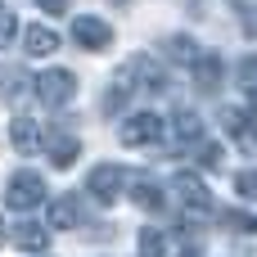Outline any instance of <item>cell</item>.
<instances>
[{
  "mask_svg": "<svg viewBox=\"0 0 257 257\" xmlns=\"http://www.w3.org/2000/svg\"><path fill=\"white\" fill-rule=\"evenodd\" d=\"M172 190H176V199H181V221H185V226H190V221H203V217L212 212V194H208V185H203L199 176L181 172V176L172 181Z\"/></svg>",
  "mask_w": 257,
  "mask_h": 257,
  "instance_id": "obj_1",
  "label": "cell"
},
{
  "mask_svg": "<svg viewBox=\"0 0 257 257\" xmlns=\"http://www.w3.org/2000/svg\"><path fill=\"white\" fill-rule=\"evenodd\" d=\"M36 99H41L45 108H68V104L77 99V77H72L68 68L41 72V77H36Z\"/></svg>",
  "mask_w": 257,
  "mask_h": 257,
  "instance_id": "obj_2",
  "label": "cell"
},
{
  "mask_svg": "<svg viewBox=\"0 0 257 257\" xmlns=\"http://www.w3.org/2000/svg\"><path fill=\"white\" fill-rule=\"evenodd\" d=\"M163 136H167V122H163L158 113H131V117L117 126V140L131 145V149H140V145H158Z\"/></svg>",
  "mask_w": 257,
  "mask_h": 257,
  "instance_id": "obj_3",
  "label": "cell"
},
{
  "mask_svg": "<svg viewBox=\"0 0 257 257\" xmlns=\"http://www.w3.org/2000/svg\"><path fill=\"white\" fill-rule=\"evenodd\" d=\"M5 199H9V208H14V212L36 208V203L45 199V181H41V172H14V176H9V190H5Z\"/></svg>",
  "mask_w": 257,
  "mask_h": 257,
  "instance_id": "obj_4",
  "label": "cell"
},
{
  "mask_svg": "<svg viewBox=\"0 0 257 257\" xmlns=\"http://www.w3.org/2000/svg\"><path fill=\"white\" fill-rule=\"evenodd\" d=\"M122 185H126V172H122L117 163H99V167L86 176V190H90L95 203H113V199L122 194Z\"/></svg>",
  "mask_w": 257,
  "mask_h": 257,
  "instance_id": "obj_5",
  "label": "cell"
},
{
  "mask_svg": "<svg viewBox=\"0 0 257 257\" xmlns=\"http://www.w3.org/2000/svg\"><path fill=\"white\" fill-rule=\"evenodd\" d=\"M72 41H77L81 50L99 54V50H108V45H113V27H108L104 18L86 14V18H72Z\"/></svg>",
  "mask_w": 257,
  "mask_h": 257,
  "instance_id": "obj_6",
  "label": "cell"
},
{
  "mask_svg": "<svg viewBox=\"0 0 257 257\" xmlns=\"http://www.w3.org/2000/svg\"><path fill=\"white\" fill-rule=\"evenodd\" d=\"M163 140H172V149H194V145L203 140V122H199V113H176Z\"/></svg>",
  "mask_w": 257,
  "mask_h": 257,
  "instance_id": "obj_7",
  "label": "cell"
},
{
  "mask_svg": "<svg viewBox=\"0 0 257 257\" xmlns=\"http://www.w3.org/2000/svg\"><path fill=\"white\" fill-rule=\"evenodd\" d=\"M45 149H50V167H72L77 163V154H81V140L77 136H68V131H54L50 140H45Z\"/></svg>",
  "mask_w": 257,
  "mask_h": 257,
  "instance_id": "obj_8",
  "label": "cell"
},
{
  "mask_svg": "<svg viewBox=\"0 0 257 257\" xmlns=\"http://www.w3.org/2000/svg\"><path fill=\"white\" fill-rule=\"evenodd\" d=\"M23 50H27L32 59H50V54L59 50V36H54L45 23H32V27L23 32Z\"/></svg>",
  "mask_w": 257,
  "mask_h": 257,
  "instance_id": "obj_9",
  "label": "cell"
},
{
  "mask_svg": "<svg viewBox=\"0 0 257 257\" xmlns=\"http://www.w3.org/2000/svg\"><path fill=\"white\" fill-rule=\"evenodd\" d=\"M14 244H18L23 253H45V248H50V226H41V221H18V226H14Z\"/></svg>",
  "mask_w": 257,
  "mask_h": 257,
  "instance_id": "obj_10",
  "label": "cell"
},
{
  "mask_svg": "<svg viewBox=\"0 0 257 257\" xmlns=\"http://www.w3.org/2000/svg\"><path fill=\"white\" fill-rule=\"evenodd\" d=\"M9 140H14V154H41V131L32 117H14L9 122Z\"/></svg>",
  "mask_w": 257,
  "mask_h": 257,
  "instance_id": "obj_11",
  "label": "cell"
},
{
  "mask_svg": "<svg viewBox=\"0 0 257 257\" xmlns=\"http://www.w3.org/2000/svg\"><path fill=\"white\" fill-rule=\"evenodd\" d=\"M126 185H131V199L140 203V208H149V212H158L163 208V185L154 181V176H126Z\"/></svg>",
  "mask_w": 257,
  "mask_h": 257,
  "instance_id": "obj_12",
  "label": "cell"
},
{
  "mask_svg": "<svg viewBox=\"0 0 257 257\" xmlns=\"http://www.w3.org/2000/svg\"><path fill=\"white\" fill-rule=\"evenodd\" d=\"M221 126L239 140V149H248V154H257V131L248 126V113H239V108H226L221 113Z\"/></svg>",
  "mask_w": 257,
  "mask_h": 257,
  "instance_id": "obj_13",
  "label": "cell"
},
{
  "mask_svg": "<svg viewBox=\"0 0 257 257\" xmlns=\"http://www.w3.org/2000/svg\"><path fill=\"white\" fill-rule=\"evenodd\" d=\"M190 68H194V86H199L203 95H212V90L221 86V59H217V54H208V59H194Z\"/></svg>",
  "mask_w": 257,
  "mask_h": 257,
  "instance_id": "obj_14",
  "label": "cell"
},
{
  "mask_svg": "<svg viewBox=\"0 0 257 257\" xmlns=\"http://www.w3.org/2000/svg\"><path fill=\"white\" fill-rule=\"evenodd\" d=\"M163 54H167V59H176V63H194V59H199V41H194V36H185V32H176V36H167V41H163Z\"/></svg>",
  "mask_w": 257,
  "mask_h": 257,
  "instance_id": "obj_15",
  "label": "cell"
},
{
  "mask_svg": "<svg viewBox=\"0 0 257 257\" xmlns=\"http://www.w3.org/2000/svg\"><path fill=\"white\" fill-rule=\"evenodd\" d=\"M50 230H72L77 226V199L72 194H63V199H54L50 203V221H45Z\"/></svg>",
  "mask_w": 257,
  "mask_h": 257,
  "instance_id": "obj_16",
  "label": "cell"
},
{
  "mask_svg": "<svg viewBox=\"0 0 257 257\" xmlns=\"http://www.w3.org/2000/svg\"><path fill=\"white\" fill-rule=\"evenodd\" d=\"M140 257H167V235L158 226H145L140 230Z\"/></svg>",
  "mask_w": 257,
  "mask_h": 257,
  "instance_id": "obj_17",
  "label": "cell"
},
{
  "mask_svg": "<svg viewBox=\"0 0 257 257\" xmlns=\"http://www.w3.org/2000/svg\"><path fill=\"white\" fill-rule=\"evenodd\" d=\"M0 90H5V99L14 104V99L27 95V77H23L18 68H0Z\"/></svg>",
  "mask_w": 257,
  "mask_h": 257,
  "instance_id": "obj_18",
  "label": "cell"
},
{
  "mask_svg": "<svg viewBox=\"0 0 257 257\" xmlns=\"http://www.w3.org/2000/svg\"><path fill=\"white\" fill-rule=\"evenodd\" d=\"M230 9H235L244 36H257V0H230Z\"/></svg>",
  "mask_w": 257,
  "mask_h": 257,
  "instance_id": "obj_19",
  "label": "cell"
},
{
  "mask_svg": "<svg viewBox=\"0 0 257 257\" xmlns=\"http://www.w3.org/2000/svg\"><path fill=\"white\" fill-rule=\"evenodd\" d=\"M235 77H239V90H244V95L253 99V95H257V54H248V59H239Z\"/></svg>",
  "mask_w": 257,
  "mask_h": 257,
  "instance_id": "obj_20",
  "label": "cell"
},
{
  "mask_svg": "<svg viewBox=\"0 0 257 257\" xmlns=\"http://www.w3.org/2000/svg\"><path fill=\"white\" fill-rule=\"evenodd\" d=\"M14 36H18V18H14V9H9V5H0V50H9V45H14Z\"/></svg>",
  "mask_w": 257,
  "mask_h": 257,
  "instance_id": "obj_21",
  "label": "cell"
},
{
  "mask_svg": "<svg viewBox=\"0 0 257 257\" xmlns=\"http://www.w3.org/2000/svg\"><path fill=\"white\" fill-rule=\"evenodd\" d=\"M235 190H239V199H257V172H239Z\"/></svg>",
  "mask_w": 257,
  "mask_h": 257,
  "instance_id": "obj_22",
  "label": "cell"
},
{
  "mask_svg": "<svg viewBox=\"0 0 257 257\" xmlns=\"http://www.w3.org/2000/svg\"><path fill=\"white\" fill-rule=\"evenodd\" d=\"M199 163H203V167H221V149H217V145H203V140H199Z\"/></svg>",
  "mask_w": 257,
  "mask_h": 257,
  "instance_id": "obj_23",
  "label": "cell"
},
{
  "mask_svg": "<svg viewBox=\"0 0 257 257\" xmlns=\"http://www.w3.org/2000/svg\"><path fill=\"white\" fill-rule=\"evenodd\" d=\"M226 226H230V230H257V221L244 217V212H226Z\"/></svg>",
  "mask_w": 257,
  "mask_h": 257,
  "instance_id": "obj_24",
  "label": "cell"
},
{
  "mask_svg": "<svg viewBox=\"0 0 257 257\" xmlns=\"http://www.w3.org/2000/svg\"><path fill=\"white\" fill-rule=\"evenodd\" d=\"M36 5H41V9H45L50 18H59V14H68V0H36Z\"/></svg>",
  "mask_w": 257,
  "mask_h": 257,
  "instance_id": "obj_25",
  "label": "cell"
},
{
  "mask_svg": "<svg viewBox=\"0 0 257 257\" xmlns=\"http://www.w3.org/2000/svg\"><path fill=\"white\" fill-rule=\"evenodd\" d=\"M5 239H9V235H5V226H0V244H5Z\"/></svg>",
  "mask_w": 257,
  "mask_h": 257,
  "instance_id": "obj_26",
  "label": "cell"
},
{
  "mask_svg": "<svg viewBox=\"0 0 257 257\" xmlns=\"http://www.w3.org/2000/svg\"><path fill=\"white\" fill-rule=\"evenodd\" d=\"M181 257H199V253H181Z\"/></svg>",
  "mask_w": 257,
  "mask_h": 257,
  "instance_id": "obj_27",
  "label": "cell"
}]
</instances>
